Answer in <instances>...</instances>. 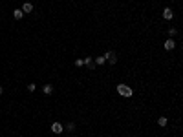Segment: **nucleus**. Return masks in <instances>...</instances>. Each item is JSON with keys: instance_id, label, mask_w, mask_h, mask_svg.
Wrapping results in <instances>:
<instances>
[{"instance_id": "2", "label": "nucleus", "mask_w": 183, "mask_h": 137, "mask_svg": "<svg viewBox=\"0 0 183 137\" xmlns=\"http://www.w3.org/2000/svg\"><path fill=\"white\" fill-rule=\"evenodd\" d=\"M62 130H64V128H62L61 123H53V124H51V132H53V134H61Z\"/></svg>"}, {"instance_id": "14", "label": "nucleus", "mask_w": 183, "mask_h": 137, "mask_svg": "<svg viewBox=\"0 0 183 137\" xmlns=\"http://www.w3.org/2000/svg\"><path fill=\"white\" fill-rule=\"evenodd\" d=\"M2 92H4V88H2V86H0V95H2Z\"/></svg>"}, {"instance_id": "4", "label": "nucleus", "mask_w": 183, "mask_h": 137, "mask_svg": "<svg viewBox=\"0 0 183 137\" xmlns=\"http://www.w3.org/2000/svg\"><path fill=\"white\" fill-rule=\"evenodd\" d=\"M172 15H174V13H172V9H170V7H165V9H163V18L170 20V18H172Z\"/></svg>"}, {"instance_id": "13", "label": "nucleus", "mask_w": 183, "mask_h": 137, "mask_svg": "<svg viewBox=\"0 0 183 137\" xmlns=\"http://www.w3.org/2000/svg\"><path fill=\"white\" fill-rule=\"evenodd\" d=\"M35 88H37L35 84H28V90H29V92H35Z\"/></svg>"}, {"instance_id": "1", "label": "nucleus", "mask_w": 183, "mask_h": 137, "mask_svg": "<svg viewBox=\"0 0 183 137\" xmlns=\"http://www.w3.org/2000/svg\"><path fill=\"white\" fill-rule=\"evenodd\" d=\"M117 93L123 97H132V88H128L126 84H119L117 86Z\"/></svg>"}, {"instance_id": "11", "label": "nucleus", "mask_w": 183, "mask_h": 137, "mask_svg": "<svg viewBox=\"0 0 183 137\" xmlns=\"http://www.w3.org/2000/svg\"><path fill=\"white\" fill-rule=\"evenodd\" d=\"M82 64H84L82 59H77V60H75V66H82Z\"/></svg>"}, {"instance_id": "9", "label": "nucleus", "mask_w": 183, "mask_h": 137, "mask_svg": "<svg viewBox=\"0 0 183 137\" xmlns=\"http://www.w3.org/2000/svg\"><path fill=\"white\" fill-rule=\"evenodd\" d=\"M95 62H97V64H99V66H101V64H105V62H106V60H105V57H97V60H95Z\"/></svg>"}, {"instance_id": "12", "label": "nucleus", "mask_w": 183, "mask_h": 137, "mask_svg": "<svg viewBox=\"0 0 183 137\" xmlns=\"http://www.w3.org/2000/svg\"><path fill=\"white\" fill-rule=\"evenodd\" d=\"M84 64H86V66H92V59H90V57H88V59H84Z\"/></svg>"}, {"instance_id": "10", "label": "nucleus", "mask_w": 183, "mask_h": 137, "mask_svg": "<svg viewBox=\"0 0 183 137\" xmlns=\"http://www.w3.org/2000/svg\"><path fill=\"white\" fill-rule=\"evenodd\" d=\"M157 123H159V126H165V124H167V119H165V117H159Z\"/></svg>"}, {"instance_id": "7", "label": "nucleus", "mask_w": 183, "mask_h": 137, "mask_svg": "<svg viewBox=\"0 0 183 137\" xmlns=\"http://www.w3.org/2000/svg\"><path fill=\"white\" fill-rule=\"evenodd\" d=\"M174 46H176V44H174V40H172V38L165 42V49H174Z\"/></svg>"}, {"instance_id": "8", "label": "nucleus", "mask_w": 183, "mask_h": 137, "mask_svg": "<svg viewBox=\"0 0 183 137\" xmlns=\"http://www.w3.org/2000/svg\"><path fill=\"white\" fill-rule=\"evenodd\" d=\"M51 92H53V86H51V84H46V86H44V93H46V95H50Z\"/></svg>"}, {"instance_id": "6", "label": "nucleus", "mask_w": 183, "mask_h": 137, "mask_svg": "<svg viewBox=\"0 0 183 137\" xmlns=\"http://www.w3.org/2000/svg\"><path fill=\"white\" fill-rule=\"evenodd\" d=\"M13 17H15L17 20H20V18L24 17V11H22V9H15V11H13Z\"/></svg>"}, {"instance_id": "3", "label": "nucleus", "mask_w": 183, "mask_h": 137, "mask_svg": "<svg viewBox=\"0 0 183 137\" xmlns=\"http://www.w3.org/2000/svg\"><path fill=\"white\" fill-rule=\"evenodd\" d=\"M105 60H110V62L113 64V62L117 60V57H115V53H113V51H108V53H105Z\"/></svg>"}, {"instance_id": "5", "label": "nucleus", "mask_w": 183, "mask_h": 137, "mask_svg": "<svg viewBox=\"0 0 183 137\" xmlns=\"http://www.w3.org/2000/svg\"><path fill=\"white\" fill-rule=\"evenodd\" d=\"M22 11H26V13H31V11H33V4H29V2H26V4L22 6Z\"/></svg>"}]
</instances>
